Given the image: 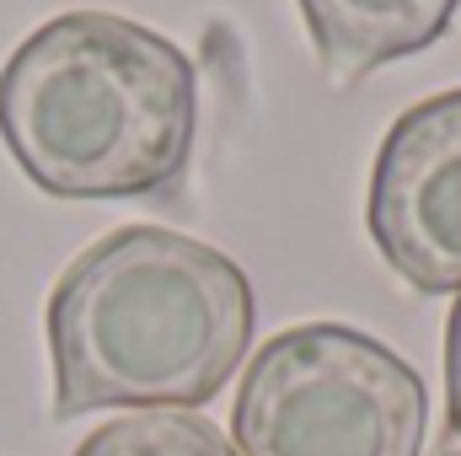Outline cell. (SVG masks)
Returning <instances> with one entry per match:
<instances>
[{
    "mask_svg": "<svg viewBox=\"0 0 461 456\" xmlns=\"http://www.w3.org/2000/svg\"><path fill=\"white\" fill-rule=\"evenodd\" d=\"M258 328L252 279L221 247L167 226H118L49 290L54 419L97 408H204Z\"/></svg>",
    "mask_w": 461,
    "mask_h": 456,
    "instance_id": "cell-1",
    "label": "cell"
},
{
    "mask_svg": "<svg viewBox=\"0 0 461 456\" xmlns=\"http://www.w3.org/2000/svg\"><path fill=\"white\" fill-rule=\"evenodd\" d=\"M194 59L145 22L65 11L0 65V145L54 199H150L194 156Z\"/></svg>",
    "mask_w": 461,
    "mask_h": 456,
    "instance_id": "cell-2",
    "label": "cell"
},
{
    "mask_svg": "<svg viewBox=\"0 0 461 456\" xmlns=\"http://www.w3.org/2000/svg\"><path fill=\"white\" fill-rule=\"evenodd\" d=\"M424 430V376L344 323H301L258 343L230 408L236 456H419Z\"/></svg>",
    "mask_w": 461,
    "mask_h": 456,
    "instance_id": "cell-3",
    "label": "cell"
},
{
    "mask_svg": "<svg viewBox=\"0 0 461 456\" xmlns=\"http://www.w3.org/2000/svg\"><path fill=\"white\" fill-rule=\"evenodd\" d=\"M365 226L386 269L419 296H461V87L392 118Z\"/></svg>",
    "mask_w": 461,
    "mask_h": 456,
    "instance_id": "cell-4",
    "label": "cell"
},
{
    "mask_svg": "<svg viewBox=\"0 0 461 456\" xmlns=\"http://www.w3.org/2000/svg\"><path fill=\"white\" fill-rule=\"evenodd\" d=\"M328 87H359L381 65L424 54L446 38L461 0H295Z\"/></svg>",
    "mask_w": 461,
    "mask_h": 456,
    "instance_id": "cell-5",
    "label": "cell"
},
{
    "mask_svg": "<svg viewBox=\"0 0 461 456\" xmlns=\"http://www.w3.org/2000/svg\"><path fill=\"white\" fill-rule=\"evenodd\" d=\"M70 456H236V446L204 414L145 408V414L108 419L103 430H92Z\"/></svg>",
    "mask_w": 461,
    "mask_h": 456,
    "instance_id": "cell-6",
    "label": "cell"
},
{
    "mask_svg": "<svg viewBox=\"0 0 461 456\" xmlns=\"http://www.w3.org/2000/svg\"><path fill=\"white\" fill-rule=\"evenodd\" d=\"M446 419L461 435V296L446 317Z\"/></svg>",
    "mask_w": 461,
    "mask_h": 456,
    "instance_id": "cell-7",
    "label": "cell"
},
{
    "mask_svg": "<svg viewBox=\"0 0 461 456\" xmlns=\"http://www.w3.org/2000/svg\"><path fill=\"white\" fill-rule=\"evenodd\" d=\"M440 456H461V446H451V451H440Z\"/></svg>",
    "mask_w": 461,
    "mask_h": 456,
    "instance_id": "cell-8",
    "label": "cell"
}]
</instances>
